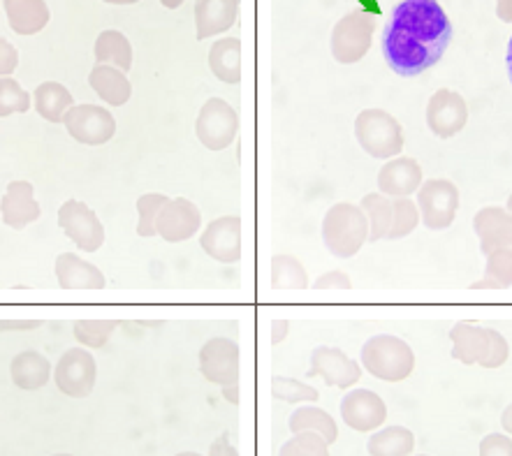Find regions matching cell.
Wrapping results in <instances>:
<instances>
[{
    "label": "cell",
    "mask_w": 512,
    "mask_h": 456,
    "mask_svg": "<svg viewBox=\"0 0 512 456\" xmlns=\"http://www.w3.org/2000/svg\"><path fill=\"white\" fill-rule=\"evenodd\" d=\"M450 42V17L436 0H404L383 31V56L399 77H418L441 61Z\"/></svg>",
    "instance_id": "cell-1"
},
{
    "label": "cell",
    "mask_w": 512,
    "mask_h": 456,
    "mask_svg": "<svg viewBox=\"0 0 512 456\" xmlns=\"http://www.w3.org/2000/svg\"><path fill=\"white\" fill-rule=\"evenodd\" d=\"M323 241L334 257H355L369 241V220L364 211L350 202L334 204L323 218Z\"/></svg>",
    "instance_id": "cell-2"
},
{
    "label": "cell",
    "mask_w": 512,
    "mask_h": 456,
    "mask_svg": "<svg viewBox=\"0 0 512 456\" xmlns=\"http://www.w3.org/2000/svg\"><path fill=\"white\" fill-rule=\"evenodd\" d=\"M452 357L466 366L480 364L485 369H499L508 359V343L499 332L489 327H475L457 322L450 329Z\"/></svg>",
    "instance_id": "cell-3"
},
{
    "label": "cell",
    "mask_w": 512,
    "mask_h": 456,
    "mask_svg": "<svg viewBox=\"0 0 512 456\" xmlns=\"http://www.w3.org/2000/svg\"><path fill=\"white\" fill-rule=\"evenodd\" d=\"M362 366L373 378L383 382H401L413 373L415 355L404 338L378 334L362 345Z\"/></svg>",
    "instance_id": "cell-4"
},
{
    "label": "cell",
    "mask_w": 512,
    "mask_h": 456,
    "mask_svg": "<svg viewBox=\"0 0 512 456\" xmlns=\"http://www.w3.org/2000/svg\"><path fill=\"white\" fill-rule=\"evenodd\" d=\"M355 137L376 160H394L404 149V128L385 109H364L355 119Z\"/></svg>",
    "instance_id": "cell-5"
},
{
    "label": "cell",
    "mask_w": 512,
    "mask_h": 456,
    "mask_svg": "<svg viewBox=\"0 0 512 456\" xmlns=\"http://www.w3.org/2000/svg\"><path fill=\"white\" fill-rule=\"evenodd\" d=\"M459 190L448 179H429L418 190L420 220L431 232H443L455 223L459 211Z\"/></svg>",
    "instance_id": "cell-6"
},
{
    "label": "cell",
    "mask_w": 512,
    "mask_h": 456,
    "mask_svg": "<svg viewBox=\"0 0 512 456\" xmlns=\"http://www.w3.org/2000/svg\"><path fill=\"white\" fill-rule=\"evenodd\" d=\"M54 382L65 396L86 399L98 382V364L91 350L70 348L65 350L54 366Z\"/></svg>",
    "instance_id": "cell-7"
},
{
    "label": "cell",
    "mask_w": 512,
    "mask_h": 456,
    "mask_svg": "<svg viewBox=\"0 0 512 456\" xmlns=\"http://www.w3.org/2000/svg\"><path fill=\"white\" fill-rule=\"evenodd\" d=\"M195 132L209 151H225L239 132V116L228 102L211 98L202 105L195 121Z\"/></svg>",
    "instance_id": "cell-8"
},
{
    "label": "cell",
    "mask_w": 512,
    "mask_h": 456,
    "mask_svg": "<svg viewBox=\"0 0 512 456\" xmlns=\"http://www.w3.org/2000/svg\"><path fill=\"white\" fill-rule=\"evenodd\" d=\"M58 227L84 253H95L105 244V227L89 204L68 200L58 209Z\"/></svg>",
    "instance_id": "cell-9"
},
{
    "label": "cell",
    "mask_w": 512,
    "mask_h": 456,
    "mask_svg": "<svg viewBox=\"0 0 512 456\" xmlns=\"http://www.w3.org/2000/svg\"><path fill=\"white\" fill-rule=\"evenodd\" d=\"M63 125L75 142L86 146H102L116 135L114 114L100 105H75Z\"/></svg>",
    "instance_id": "cell-10"
},
{
    "label": "cell",
    "mask_w": 512,
    "mask_h": 456,
    "mask_svg": "<svg viewBox=\"0 0 512 456\" xmlns=\"http://www.w3.org/2000/svg\"><path fill=\"white\" fill-rule=\"evenodd\" d=\"M200 371L211 385L230 387L239 385L241 378V350L230 338H211L200 350Z\"/></svg>",
    "instance_id": "cell-11"
},
{
    "label": "cell",
    "mask_w": 512,
    "mask_h": 456,
    "mask_svg": "<svg viewBox=\"0 0 512 456\" xmlns=\"http://www.w3.org/2000/svg\"><path fill=\"white\" fill-rule=\"evenodd\" d=\"M309 378H323L329 387L350 389L362 378V366L350 359L341 348L320 345L311 355Z\"/></svg>",
    "instance_id": "cell-12"
},
{
    "label": "cell",
    "mask_w": 512,
    "mask_h": 456,
    "mask_svg": "<svg viewBox=\"0 0 512 456\" xmlns=\"http://www.w3.org/2000/svg\"><path fill=\"white\" fill-rule=\"evenodd\" d=\"M202 227V213L190 200L174 197L160 211L156 220V234L167 244H181V241L193 239Z\"/></svg>",
    "instance_id": "cell-13"
},
{
    "label": "cell",
    "mask_w": 512,
    "mask_h": 456,
    "mask_svg": "<svg viewBox=\"0 0 512 456\" xmlns=\"http://www.w3.org/2000/svg\"><path fill=\"white\" fill-rule=\"evenodd\" d=\"M200 248L211 260L234 264L241 260V218L221 216L204 227Z\"/></svg>",
    "instance_id": "cell-14"
},
{
    "label": "cell",
    "mask_w": 512,
    "mask_h": 456,
    "mask_svg": "<svg viewBox=\"0 0 512 456\" xmlns=\"http://www.w3.org/2000/svg\"><path fill=\"white\" fill-rule=\"evenodd\" d=\"M341 417L350 429L360 433L378 431L387 419V406L371 389H353L343 396Z\"/></svg>",
    "instance_id": "cell-15"
},
{
    "label": "cell",
    "mask_w": 512,
    "mask_h": 456,
    "mask_svg": "<svg viewBox=\"0 0 512 456\" xmlns=\"http://www.w3.org/2000/svg\"><path fill=\"white\" fill-rule=\"evenodd\" d=\"M468 107L455 91H438L427 105V125L436 137L450 139L466 128Z\"/></svg>",
    "instance_id": "cell-16"
},
{
    "label": "cell",
    "mask_w": 512,
    "mask_h": 456,
    "mask_svg": "<svg viewBox=\"0 0 512 456\" xmlns=\"http://www.w3.org/2000/svg\"><path fill=\"white\" fill-rule=\"evenodd\" d=\"M0 216L12 230H26L42 216L40 202L35 200V188L31 181H12L0 200Z\"/></svg>",
    "instance_id": "cell-17"
},
{
    "label": "cell",
    "mask_w": 512,
    "mask_h": 456,
    "mask_svg": "<svg viewBox=\"0 0 512 456\" xmlns=\"http://www.w3.org/2000/svg\"><path fill=\"white\" fill-rule=\"evenodd\" d=\"M422 183H424V174H422L420 163L406 156L387 160L378 172L380 195L394 197V200H399V197H411L413 193H418Z\"/></svg>",
    "instance_id": "cell-18"
},
{
    "label": "cell",
    "mask_w": 512,
    "mask_h": 456,
    "mask_svg": "<svg viewBox=\"0 0 512 456\" xmlns=\"http://www.w3.org/2000/svg\"><path fill=\"white\" fill-rule=\"evenodd\" d=\"M56 281L63 290H105L107 278L95 264L75 253H61L54 264Z\"/></svg>",
    "instance_id": "cell-19"
},
{
    "label": "cell",
    "mask_w": 512,
    "mask_h": 456,
    "mask_svg": "<svg viewBox=\"0 0 512 456\" xmlns=\"http://www.w3.org/2000/svg\"><path fill=\"white\" fill-rule=\"evenodd\" d=\"M473 227L485 255L496 250H512V216L508 211L496 207L482 209L475 216Z\"/></svg>",
    "instance_id": "cell-20"
},
{
    "label": "cell",
    "mask_w": 512,
    "mask_h": 456,
    "mask_svg": "<svg viewBox=\"0 0 512 456\" xmlns=\"http://www.w3.org/2000/svg\"><path fill=\"white\" fill-rule=\"evenodd\" d=\"M371 42V26L367 28L360 17L343 19L332 35V54L341 63L360 61Z\"/></svg>",
    "instance_id": "cell-21"
},
{
    "label": "cell",
    "mask_w": 512,
    "mask_h": 456,
    "mask_svg": "<svg viewBox=\"0 0 512 456\" xmlns=\"http://www.w3.org/2000/svg\"><path fill=\"white\" fill-rule=\"evenodd\" d=\"M10 378L24 392H35L51 380V362L38 350H24L12 359Z\"/></svg>",
    "instance_id": "cell-22"
},
{
    "label": "cell",
    "mask_w": 512,
    "mask_h": 456,
    "mask_svg": "<svg viewBox=\"0 0 512 456\" xmlns=\"http://www.w3.org/2000/svg\"><path fill=\"white\" fill-rule=\"evenodd\" d=\"M239 0H197L195 3V24L197 38H211L234 24Z\"/></svg>",
    "instance_id": "cell-23"
},
{
    "label": "cell",
    "mask_w": 512,
    "mask_h": 456,
    "mask_svg": "<svg viewBox=\"0 0 512 456\" xmlns=\"http://www.w3.org/2000/svg\"><path fill=\"white\" fill-rule=\"evenodd\" d=\"M89 86L109 107H123L133 95V84L126 72L116 70L112 65H95L89 75Z\"/></svg>",
    "instance_id": "cell-24"
},
{
    "label": "cell",
    "mask_w": 512,
    "mask_h": 456,
    "mask_svg": "<svg viewBox=\"0 0 512 456\" xmlns=\"http://www.w3.org/2000/svg\"><path fill=\"white\" fill-rule=\"evenodd\" d=\"M7 24L17 35H35L49 24L45 0H3Z\"/></svg>",
    "instance_id": "cell-25"
},
{
    "label": "cell",
    "mask_w": 512,
    "mask_h": 456,
    "mask_svg": "<svg viewBox=\"0 0 512 456\" xmlns=\"http://www.w3.org/2000/svg\"><path fill=\"white\" fill-rule=\"evenodd\" d=\"M35 112H38L47 123H63L65 114L75 107L70 88L58 82H42L35 88Z\"/></svg>",
    "instance_id": "cell-26"
},
{
    "label": "cell",
    "mask_w": 512,
    "mask_h": 456,
    "mask_svg": "<svg viewBox=\"0 0 512 456\" xmlns=\"http://www.w3.org/2000/svg\"><path fill=\"white\" fill-rule=\"evenodd\" d=\"M95 61L98 65H112L121 72L133 68V44L121 31H102L95 40Z\"/></svg>",
    "instance_id": "cell-27"
},
{
    "label": "cell",
    "mask_w": 512,
    "mask_h": 456,
    "mask_svg": "<svg viewBox=\"0 0 512 456\" xmlns=\"http://www.w3.org/2000/svg\"><path fill=\"white\" fill-rule=\"evenodd\" d=\"M288 426L292 433H304V431L318 433V436L323 438L327 445H332L334 440L339 438V429H336V422L332 419V415H329L323 408L313 406V403L311 406L297 408L295 413L290 415Z\"/></svg>",
    "instance_id": "cell-28"
},
{
    "label": "cell",
    "mask_w": 512,
    "mask_h": 456,
    "mask_svg": "<svg viewBox=\"0 0 512 456\" xmlns=\"http://www.w3.org/2000/svg\"><path fill=\"white\" fill-rule=\"evenodd\" d=\"M367 450L371 456H411L415 450V436L406 426H387L369 438Z\"/></svg>",
    "instance_id": "cell-29"
},
{
    "label": "cell",
    "mask_w": 512,
    "mask_h": 456,
    "mask_svg": "<svg viewBox=\"0 0 512 456\" xmlns=\"http://www.w3.org/2000/svg\"><path fill=\"white\" fill-rule=\"evenodd\" d=\"M211 72L225 84H239L241 82V44L239 40L228 38L216 42L209 54Z\"/></svg>",
    "instance_id": "cell-30"
},
{
    "label": "cell",
    "mask_w": 512,
    "mask_h": 456,
    "mask_svg": "<svg viewBox=\"0 0 512 456\" xmlns=\"http://www.w3.org/2000/svg\"><path fill=\"white\" fill-rule=\"evenodd\" d=\"M360 209L369 220V241L387 239V232L392 227V200L380 193H369L364 197Z\"/></svg>",
    "instance_id": "cell-31"
},
{
    "label": "cell",
    "mask_w": 512,
    "mask_h": 456,
    "mask_svg": "<svg viewBox=\"0 0 512 456\" xmlns=\"http://www.w3.org/2000/svg\"><path fill=\"white\" fill-rule=\"evenodd\" d=\"M272 288L274 290L309 288V276H306L304 264L292 255H274L272 257Z\"/></svg>",
    "instance_id": "cell-32"
},
{
    "label": "cell",
    "mask_w": 512,
    "mask_h": 456,
    "mask_svg": "<svg viewBox=\"0 0 512 456\" xmlns=\"http://www.w3.org/2000/svg\"><path fill=\"white\" fill-rule=\"evenodd\" d=\"M116 327H119L116 320H77L75 325H72V334H75L77 341L82 343V348L100 350L105 348L109 338H112Z\"/></svg>",
    "instance_id": "cell-33"
},
{
    "label": "cell",
    "mask_w": 512,
    "mask_h": 456,
    "mask_svg": "<svg viewBox=\"0 0 512 456\" xmlns=\"http://www.w3.org/2000/svg\"><path fill=\"white\" fill-rule=\"evenodd\" d=\"M512 285V250L487 255V271L473 288H508Z\"/></svg>",
    "instance_id": "cell-34"
},
{
    "label": "cell",
    "mask_w": 512,
    "mask_h": 456,
    "mask_svg": "<svg viewBox=\"0 0 512 456\" xmlns=\"http://www.w3.org/2000/svg\"><path fill=\"white\" fill-rule=\"evenodd\" d=\"M33 105L31 93L24 91L17 79L3 77L0 79V119H7L12 114H26Z\"/></svg>",
    "instance_id": "cell-35"
},
{
    "label": "cell",
    "mask_w": 512,
    "mask_h": 456,
    "mask_svg": "<svg viewBox=\"0 0 512 456\" xmlns=\"http://www.w3.org/2000/svg\"><path fill=\"white\" fill-rule=\"evenodd\" d=\"M167 202H170V197L163 193H146L137 200V216H140V220H137V234L142 239L156 237V220Z\"/></svg>",
    "instance_id": "cell-36"
},
{
    "label": "cell",
    "mask_w": 512,
    "mask_h": 456,
    "mask_svg": "<svg viewBox=\"0 0 512 456\" xmlns=\"http://www.w3.org/2000/svg\"><path fill=\"white\" fill-rule=\"evenodd\" d=\"M272 394L274 399L283 403H316L318 389L306 385L302 380L285 378V375H274L272 378Z\"/></svg>",
    "instance_id": "cell-37"
},
{
    "label": "cell",
    "mask_w": 512,
    "mask_h": 456,
    "mask_svg": "<svg viewBox=\"0 0 512 456\" xmlns=\"http://www.w3.org/2000/svg\"><path fill=\"white\" fill-rule=\"evenodd\" d=\"M392 227L387 232V239H404L411 234L420 223V209L418 204L408 197H399L392 202Z\"/></svg>",
    "instance_id": "cell-38"
},
{
    "label": "cell",
    "mask_w": 512,
    "mask_h": 456,
    "mask_svg": "<svg viewBox=\"0 0 512 456\" xmlns=\"http://www.w3.org/2000/svg\"><path fill=\"white\" fill-rule=\"evenodd\" d=\"M281 456H329V445L318 436V433H295V436L281 447Z\"/></svg>",
    "instance_id": "cell-39"
},
{
    "label": "cell",
    "mask_w": 512,
    "mask_h": 456,
    "mask_svg": "<svg viewBox=\"0 0 512 456\" xmlns=\"http://www.w3.org/2000/svg\"><path fill=\"white\" fill-rule=\"evenodd\" d=\"M480 456H512V440L503 433H489L480 443Z\"/></svg>",
    "instance_id": "cell-40"
},
{
    "label": "cell",
    "mask_w": 512,
    "mask_h": 456,
    "mask_svg": "<svg viewBox=\"0 0 512 456\" xmlns=\"http://www.w3.org/2000/svg\"><path fill=\"white\" fill-rule=\"evenodd\" d=\"M19 65V51L12 42L0 38V79L12 77V72L17 70Z\"/></svg>",
    "instance_id": "cell-41"
},
{
    "label": "cell",
    "mask_w": 512,
    "mask_h": 456,
    "mask_svg": "<svg viewBox=\"0 0 512 456\" xmlns=\"http://www.w3.org/2000/svg\"><path fill=\"white\" fill-rule=\"evenodd\" d=\"M313 288L316 290H350L353 288V281L343 274V271H327V274H323L318 278L316 283H313Z\"/></svg>",
    "instance_id": "cell-42"
},
{
    "label": "cell",
    "mask_w": 512,
    "mask_h": 456,
    "mask_svg": "<svg viewBox=\"0 0 512 456\" xmlns=\"http://www.w3.org/2000/svg\"><path fill=\"white\" fill-rule=\"evenodd\" d=\"M40 320H3L0 322V332H31V329H40Z\"/></svg>",
    "instance_id": "cell-43"
},
{
    "label": "cell",
    "mask_w": 512,
    "mask_h": 456,
    "mask_svg": "<svg viewBox=\"0 0 512 456\" xmlns=\"http://www.w3.org/2000/svg\"><path fill=\"white\" fill-rule=\"evenodd\" d=\"M211 456H239V452L230 445L228 433H221L211 445Z\"/></svg>",
    "instance_id": "cell-44"
},
{
    "label": "cell",
    "mask_w": 512,
    "mask_h": 456,
    "mask_svg": "<svg viewBox=\"0 0 512 456\" xmlns=\"http://www.w3.org/2000/svg\"><path fill=\"white\" fill-rule=\"evenodd\" d=\"M290 332V322L288 320H274L272 322V343L279 345L285 341V336Z\"/></svg>",
    "instance_id": "cell-45"
},
{
    "label": "cell",
    "mask_w": 512,
    "mask_h": 456,
    "mask_svg": "<svg viewBox=\"0 0 512 456\" xmlns=\"http://www.w3.org/2000/svg\"><path fill=\"white\" fill-rule=\"evenodd\" d=\"M223 396L228 399L234 406H239L241 403V387L239 385H230V387H223Z\"/></svg>",
    "instance_id": "cell-46"
},
{
    "label": "cell",
    "mask_w": 512,
    "mask_h": 456,
    "mask_svg": "<svg viewBox=\"0 0 512 456\" xmlns=\"http://www.w3.org/2000/svg\"><path fill=\"white\" fill-rule=\"evenodd\" d=\"M501 424H503V429H506L508 433H512V403H510V406H508L506 410H503Z\"/></svg>",
    "instance_id": "cell-47"
},
{
    "label": "cell",
    "mask_w": 512,
    "mask_h": 456,
    "mask_svg": "<svg viewBox=\"0 0 512 456\" xmlns=\"http://www.w3.org/2000/svg\"><path fill=\"white\" fill-rule=\"evenodd\" d=\"M102 3H109V5H135V3H140V0H102Z\"/></svg>",
    "instance_id": "cell-48"
},
{
    "label": "cell",
    "mask_w": 512,
    "mask_h": 456,
    "mask_svg": "<svg viewBox=\"0 0 512 456\" xmlns=\"http://www.w3.org/2000/svg\"><path fill=\"white\" fill-rule=\"evenodd\" d=\"M506 63H508V75H510V82H512V38L508 44V56H506Z\"/></svg>",
    "instance_id": "cell-49"
},
{
    "label": "cell",
    "mask_w": 512,
    "mask_h": 456,
    "mask_svg": "<svg viewBox=\"0 0 512 456\" xmlns=\"http://www.w3.org/2000/svg\"><path fill=\"white\" fill-rule=\"evenodd\" d=\"M160 3H163L165 7H170V10H174V7H179L184 0H160Z\"/></svg>",
    "instance_id": "cell-50"
},
{
    "label": "cell",
    "mask_w": 512,
    "mask_h": 456,
    "mask_svg": "<svg viewBox=\"0 0 512 456\" xmlns=\"http://www.w3.org/2000/svg\"><path fill=\"white\" fill-rule=\"evenodd\" d=\"M177 456H202V454H195V452H184V454H177Z\"/></svg>",
    "instance_id": "cell-51"
},
{
    "label": "cell",
    "mask_w": 512,
    "mask_h": 456,
    "mask_svg": "<svg viewBox=\"0 0 512 456\" xmlns=\"http://www.w3.org/2000/svg\"><path fill=\"white\" fill-rule=\"evenodd\" d=\"M510 216H512V197H510Z\"/></svg>",
    "instance_id": "cell-52"
},
{
    "label": "cell",
    "mask_w": 512,
    "mask_h": 456,
    "mask_svg": "<svg viewBox=\"0 0 512 456\" xmlns=\"http://www.w3.org/2000/svg\"><path fill=\"white\" fill-rule=\"evenodd\" d=\"M56 456H70V454H56Z\"/></svg>",
    "instance_id": "cell-53"
},
{
    "label": "cell",
    "mask_w": 512,
    "mask_h": 456,
    "mask_svg": "<svg viewBox=\"0 0 512 456\" xmlns=\"http://www.w3.org/2000/svg\"><path fill=\"white\" fill-rule=\"evenodd\" d=\"M420 456H427V454H420Z\"/></svg>",
    "instance_id": "cell-54"
}]
</instances>
